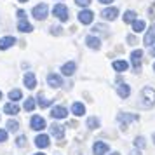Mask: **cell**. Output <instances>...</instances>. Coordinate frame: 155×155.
Segmentation results:
<instances>
[{
    "label": "cell",
    "mask_w": 155,
    "mask_h": 155,
    "mask_svg": "<svg viewBox=\"0 0 155 155\" xmlns=\"http://www.w3.org/2000/svg\"><path fill=\"white\" fill-rule=\"evenodd\" d=\"M19 2H21V4H25V2H28V0H19Z\"/></svg>",
    "instance_id": "41"
},
{
    "label": "cell",
    "mask_w": 155,
    "mask_h": 155,
    "mask_svg": "<svg viewBox=\"0 0 155 155\" xmlns=\"http://www.w3.org/2000/svg\"><path fill=\"white\" fill-rule=\"evenodd\" d=\"M112 66H113L117 71H126L127 68H129V63H127V61H113Z\"/></svg>",
    "instance_id": "23"
},
{
    "label": "cell",
    "mask_w": 155,
    "mask_h": 155,
    "mask_svg": "<svg viewBox=\"0 0 155 155\" xmlns=\"http://www.w3.org/2000/svg\"><path fill=\"white\" fill-rule=\"evenodd\" d=\"M52 14L56 16L61 23L68 21V9H66V5H64V4H56V5H54V9H52Z\"/></svg>",
    "instance_id": "2"
},
{
    "label": "cell",
    "mask_w": 155,
    "mask_h": 155,
    "mask_svg": "<svg viewBox=\"0 0 155 155\" xmlns=\"http://www.w3.org/2000/svg\"><path fill=\"white\" fill-rule=\"evenodd\" d=\"M85 44H87V47H91V49H94V51H98L99 49V45H101V40H99L98 37H87L85 38Z\"/></svg>",
    "instance_id": "17"
},
{
    "label": "cell",
    "mask_w": 155,
    "mask_h": 155,
    "mask_svg": "<svg viewBox=\"0 0 155 155\" xmlns=\"http://www.w3.org/2000/svg\"><path fill=\"white\" fill-rule=\"evenodd\" d=\"M35 106H37V103H35V99L33 98H28L26 101H25V110H26V112H33Z\"/></svg>",
    "instance_id": "27"
},
{
    "label": "cell",
    "mask_w": 155,
    "mask_h": 155,
    "mask_svg": "<svg viewBox=\"0 0 155 155\" xmlns=\"http://www.w3.org/2000/svg\"><path fill=\"white\" fill-rule=\"evenodd\" d=\"M152 54H153V56H155V49H153V51H152Z\"/></svg>",
    "instance_id": "42"
},
{
    "label": "cell",
    "mask_w": 155,
    "mask_h": 155,
    "mask_svg": "<svg viewBox=\"0 0 155 155\" xmlns=\"http://www.w3.org/2000/svg\"><path fill=\"white\" fill-rule=\"evenodd\" d=\"M141 61H143V51L141 49L133 51V52H131V63H133L134 70H140L141 68Z\"/></svg>",
    "instance_id": "5"
},
{
    "label": "cell",
    "mask_w": 155,
    "mask_h": 155,
    "mask_svg": "<svg viewBox=\"0 0 155 155\" xmlns=\"http://www.w3.org/2000/svg\"><path fill=\"white\" fill-rule=\"evenodd\" d=\"M153 141H155V134H153Z\"/></svg>",
    "instance_id": "44"
},
{
    "label": "cell",
    "mask_w": 155,
    "mask_h": 155,
    "mask_svg": "<svg viewBox=\"0 0 155 155\" xmlns=\"http://www.w3.org/2000/svg\"><path fill=\"white\" fill-rule=\"evenodd\" d=\"M25 85L28 87V89H33L37 85V78H35V75L31 73V71H28L26 75H25Z\"/></svg>",
    "instance_id": "19"
},
{
    "label": "cell",
    "mask_w": 155,
    "mask_h": 155,
    "mask_svg": "<svg viewBox=\"0 0 155 155\" xmlns=\"http://www.w3.org/2000/svg\"><path fill=\"white\" fill-rule=\"evenodd\" d=\"M153 70H155V64H153Z\"/></svg>",
    "instance_id": "46"
},
{
    "label": "cell",
    "mask_w": 155,
    "mask_h": 155,
    "mask_svg": "<svg viewBox=\"0 0 155 155\" xmlns=\"http://www.w3.org/2000/svg\"><path fill=\"white\" fill-rule=\"evenodd\" d=\"M4 141H7V131L0 129V143H4Z\"/></svg>",
    "instance_id": "34"
},
{
    "label": "cell",
    "mask_w": 155,
    "mask_h": 155,
    "mask_svg": "<svg viewBox=\"0 0 155 155\" xmlns=\"http://www.w3.org/2000/svg\"><path fill=\"white\" fill-rule=\"evenodd\" d=\"M129 155H141V150L134 148V150H131V153H129Z\"/></svg>",
    "instance_id": "37"
},
{
    "label": "cell",
    "mask_w": 155,
    "mask_h": 155,
    "mask_svg": "<svg viewBox=\"0 0 155 155\" xmlns=\"http://www.w3.org/2000/svg\"><path fill=\"white\" fill-rule=\"evenodd\" d=\"M133 120H138V115H131V113H119L117 115V122L120 124V129L122 131H126L127 124L133 122Z\"/></svg>",
    "instance_id": "4"
},
{
    "label": "cell",
    "mask_w": 155,
    "mask_h": 155,
    "mask_svg": "<svg viewBox=\"0 0 155 155\" xmlns=\"http://www.w3.org/2000/svg\"><path fill=\"white\" fill-rule=\"evenodd\" d=\"M87 127H89V129H98L99 120L96 119V117H89V119H87Z\"/></svg>",
    "instance_id": "29"
},
{
    "label": "cell",
    "mask_w": 155,
    "mask_h": 155,
    "mask_svg": "<svg viewBox=\"0 0 155 155\" xmlns=\"http://www.w3.org/2000/svg\"><path fill=\"white\" fill-rule=\"evenodd\" d=\"M51 117L52 119H66L68 117V110L64 106H54L51 110Z\"/></svg>",
    "instance_id": "8"
},
{
    "label": "cell",
    "mask_w": 155,
    "mask_h": 155,
    "mask_svg": "<svg viewBox=\"0 0 155 155\" xmlns=\"http://www.w3.org/2000/svg\"><path fill=\"white\" fill-rule=\"evenodd\" d=\"M75 4L80 5V7H87V5L91 4V0H75Z\"/></svg>",
    "instance_id": "33"
},
{
    "label": "cell",
    "mask_w": 155,
    "mask_h": 155,
    "mask_svg": "<svg viewBox=\"0 0 155 155\" xmlns=\"http://www.w3.org/2000/svg\"><path fill=\"white\" fill-rule=\"evenodd\" d=\"M75 70H77V64L73 63V61H68V63H64L63 66H61V73L66 75V77H71V75L75 73Z\"/></svg>",
    "instance_id": "11"
},
{
    "label": "cell",
    "mask_w": 155,
    "mask_h": 155,
    "mask_svg": "<svg viewBox=\"0 0 155 155\" xmlns=\"http://www.w3.org/2000/svg\"><path fill=\"white\" fill-rule=\"evenodd\" d=\"M18 18L19 19H26V12L25 11H18Z\"/></svg>",
    "instance_id": "36"
},
{
    "label": "cell",
    "mask_w": 155,
    "mask_h": 155,
    "mask_svg": "<svg viewBox=\"0 0 155 155\" xmlns=\"http://www.w3.org/2000/svg\"><path fill=\"white\" fill-rule=\"evenodd\" d=\"M92 153L94 155H106L108 153V145L103 141H96L94 147H92Z\"/></svg>",
    "instance_id": "9"
},
{
    "label": "cell",
    "mask_w": 155,
    "mask_h": 155,
    "mask_svg": "<svg viewBox=\"0 0 155 155\" xmlns=\"http://www.w3.org/2000/svg\"><path fill=\"white\" fill-rule=\"evenodd\" d=\"M0 98H2V92H0Z\"/></svg>",
    "instance_id": "45"
},
{
    "label": "cell",
    "mask_w": 155,
    "mask_h": 155,
    "mask_svg": "<svg viewBox=\"0 0 155 155\" xmlns=\"http://www.w3.org/2000/svg\"><path fill=\"white\" fill-rule=\"evenodd\" d=\"M7 129H9V131H12V133H16V131L19 129V124H18L16 120H9V122H7Z\"/></svg>",
    "instance_id": "31"
},
{
    "label": "cell",
    "mask_w": 155,
    "mask_h": 155,
    "mask_svg": "<svg viewBox=\"0 0 155 155\" xmlns=\"http://www.w3.org/2000/svg\"><path fill=\"white\" fill-rule=\"evenodd\" d=\"M133 30L136 31V33L143 31V30H145V21H141V19H136V21H133Z\"/></svg>",
    "instance_id": "26"
},
{
    "label": "cell",
    "mask_w": 155,
    "mask_h": 155,
    "mask_svg": "<svg viewBox=\"0 0 155 155\" xmlns=\"http://www.w3.org/2000/svg\"><path fill=\"white\" fill-rule=\"evenodd\" d=\"M35 145L38 148H47L49 147V136L47 134H38L35 138Z\"/></svg>",
    "instance_id": "16"
},
{
    "label": "cell",
    "mask_w": 155,
    "mask_h": 155,
    "mask_svg": "<svg viewBox=\"0 0 155 155\" xmlns=\"http://www.w3.org/2000/svg\"><path fill=\"white\" fill-rule=\"evenodd\" d=\"M134 147L138 148V150H143V148H145V138L138 136V138L134 140Z\"/></svg>",
    "instance_id": "30"
},
{
    "label": "cell",
    "mask_w": 155,
    "mask_h": 155,
    "mask_svg": "<svg viewBox=\"0 0 155 155\" xmlns=\"http://www.w3.org/2000/svg\"><path fill=\"white\" fill-rule=\"evenodd\" d=\"M92 19H94V14H92V11H89V9H84V11L78 12V21L82 23V25H91Z\"/></svg>",
    "instance_id": "7"
},
{
    "label": "cell",
    "mask_w": 155,
    "mask_h": 155,
    "mask_svg": "<svg viewBox=\"0 0 155 155\" xmlns=\"http://www.w3.org/2000/svg\"><path fill=\"white\" fill-rule=\"evenodd\" d=\"M14 44H16L14 37H4V38H0V51L9 49V47H12Z\"/></svg>",
    "instance_id": "14"
},
{
    "label": "cell",
    "mask_w": 155,
    "mask_h": 155,
    "mask_svg": "<svg viewBox=\"0 0 155 155\" xmlns=\"http://www.w3.org/2000/svg\"><path fill=\"white\" fill-rule=\"evenodd\" d=\"M47 84L56 89V87H61V85H63V80H61V77L56 75V73H49V75H47Z\"/></svg>",
    "instance_id": "12"
},
{
    "label": "cell",
    "mask_w": 155,
    "mask_h": 155,
    "mask_svg": "<svg viewBox=\"0 0 155 155\" xmlns=\"http://www.w3.org/2000/svg\"><path fill=\"white\" fill-rule=\"evenodd\" d=\"M30 126H31V129H35V131H42V129H45V120L40 117V115H33L31 117V120H30Z\"/></svg>",
    "instance_id": "6"
},
{
    "label": "cell",
    "mask_w": 155,
    "mask_h": 155,
    "mask_svg": "<svg viewBox=\"0 0 155 155\" xmlns=\"http://www.w3.org/2000/svg\"><path fill=\"white\" fill-rule=\"evenodd\" d=\"M110 155H120L119 152H113V153H110Z\"/></svg>",
    "instance_id": "40"
},
{
    "label": "cell",
    "mask_w": 155,
    "mask_h": 155,
    "mask_svg": "<svg viewBox=\"0 0 155 155\" xmlns=\"http://www.w3.org/2000/svg\"><path fill=\"white\" fill-rule=\"evenodd\" d=\"M23 98V92L19 91V89H12V91L9 92V99L12 101V103H16L18 99H21Z\"/></svg>",
    "instance_id": "24"
},
{
    "label": "cell",
    "mask_w": 155,
    "mask_h": 155,
    "mask_svg": "<svg viewBox=\"0 0 155 155\" xmlns=\"http://www.w3.org/2000/svg\"><path fill=\"white\" fill-rule=\"evenodd\" d=\"M136 21V12L134 11H126V14H124V23H133Z\"/></svg>",
    "instance_id": "28"
},
{
    "label": "cell",
    "mask_w": 155,
    "mask_h": 155,
    "mask_svg": "<svg viewBox=\"0 0 155 155\" xmlns=\"http://www.w3.org/2000/svg\"><path fill=\"white\" fill-rule=\"evenodd\" d=\"M51 103H52V99H47L44 94H38V106L40 108H47Z\"/></svg>",
    "instance_id": "25"
},
{
    "label": "cell",
    "mask_w": 155,
    "mask_h": 155,
    "mask_svg": "<svg viewBox=\"0 0 155 155\" xmlns=\"http://www.w3.org/2000/svg\"><path fill=\"white\" fill-rule=\"evenodd\" d=\"M117 94H119L122 99H126L129 94H131V85L127 84H119L117 85Z\"/></svg>",
    "instance_id": "15"
},
{
    "label": "cell",
    "mask_w": 155,
    "mask_h": 155,
    "mask_svg": "<svg viewBox=\"0 0 155 155\" xmlns=\"http://www.w3.org/2000/svg\"><path fill=\"white\" fill-rule=\"evenodd\" d=\"M31 14H33V18L38 19V21L45 19L47 14H49V7H47V4H38V5H35L33 11H31Z\"/></svg>",
    "instance_id": "3"
},
{
    "label": "cell",
    "mask_w": 155,
    "mask_h": 155,
    "mask_svg": "<svg viewBox=\"0 0 155 155\" xmlns=\"http://www.w3.org/2000/svg\"><path fill=\"white\" fill-rule=\"evenodd\" d=\"M51 133H52V136H56L58 140H61L64 136V127L59 126V124H52L51 126Z\"/></svg>",
    "instance_id": "18"
},
{
    "label": "cell",
    "mask_w": 155,
    "mask_h": 155,
    "mask_svg": "<svg viewBox=\"0 0 155 155\" xmlns=\"http://www.w3.org/2000/svg\"><path fill=\"white\" fill-rule=\"evenodd\" d=\"M4 112L7 113V115H16V113H19V106L16 105V103H7V105L4 106Z\"/></svg>",
    "instance_id": "22"
},
{
    "label": "cell",
    "mask_w": 155,
    "mask_h": 155,
    "mask_svg": "<svg viewBox=\"0 0 155 155\" xmlns=\"http://www.w3.org/2000/svg\"><path fill=\"white\" fill-rule=\"evenodd\" d=\"M18 30L23 31V33H30V31L33 30V26H31L26 19H19V21H18Z\"/></svg>",
    "instance_id": "20"
},
{
    "label": "cell",
    "mask_w": 155,
    "mask_h": 155,
    "mask_svg": "<svg viewBox=\"0 0 155 155\" xmlns=\"http://www.w3.org/2000/svg\"><path fill=\"white\" fill-rule=\"evenodd\" d=\"M99 2H101V4H106V5H108V4H112L113 0H99Z\"/></svg>",
    "instance_id": "39"
},
{
    "label": "cell",
    "mask_w": 155,
    "mask_h": 155,
    "mask_svg": "<svg viewBox=\"0 0 155 155\" xmlns=\"http://www.w3.org/2000/svg\"><path fill=\"white\" fill-rule=\"evenodd\" d=\"M16 145L18 147H26V136H18V140H16Z\"/></svg>",
    "instance_id": "32"
},
{
    "label": "cell",
    "mask_w": 155,
    "mask_h": 155,
    "mask_svg": "<svg viewBox=\"0 0 155 155\" xmlns=\"http://www.w3.org/2000/svg\"><path fill=\"white\" fill-rule=\"evenodd\" d=\"M141 105L145 108H152L155 105V91L152 87H145L141 91Z\"/></svg>",
    "instance_id": "1"
},
{
    "label": "cell",
    "mask_w": 155,
    "mask_h": 155,
    "mask_svg": "<svg viewBox=\"0 0 155 155\" xmlns=\"http://www.w3.org/2000/svg\"><path fill=\"white\" fill-rule=\"evenodd\" d=\"M71 112H73V115H77V117H82L85 113V106L82 103H73L71 105Z\"/></svg>",
    "instance_id": "21"
},
{
    "label": "cell",
    "mask_w": 155,
    "mask_h": 155,
    "mask_svg": "<svg viewBox=\"0 0 155 155\" xmlns=\"http://www.w3.org/2000/svg\"><path fill=\"white\" fill-rule=\"evenodd\" d=\"M103 19H106V21H113L117 16H119V9L117 7H108V9H105L103 11Z\"/></svg>",
    "instance_id": "10"
},
{
    "label": "cell",
    "mask_w": 155,
    "mask_h": 155,
    "mask_svg": "<svg viewBox=\"0 0 155 155\" xmlns=\"http://www.w3.org/2000/svg\"><path fill=\"white\" fill-rule=\"evenodd\" d=\"M35 155H44V153H35Z\"/></svg>",
    "instance_id": "43"
},
{
    "label": "cell",
    "mask_w": 155,
    "mask_h": 155,
    "mask_svg": "<svg viewBox=\"0 0 155 155\" xmlns=\"http://www.w3.org/2000/svg\"><path fill=\"white\" fill-rule=\"evenodd\" d=\"M59 26H52V33H54V35H59Z\"/></svg>",
    "instance_id": "38"
},
{
    "label": "cell",
    "mask_w": 155,
    "mask_h": 155,
    "mask_svg": "<svg viewBox=\"0 0 155 155\" xmlns=\"http://www.w3.org/2000/svg\"><path fill=\"white\" fill-rule=\"evenodd\" d=\"M148 16H150L152 19H155V2L152 4V7H150V11H148Z\"/></svg>",
    "instance_id": "35"
},
{
    "label": "cell",
    "mask_w": 155,
    "mask_h": 155,
    "mask_svg": "<svg viewBox=\"0 0 155 155\" xmlns=\"http://www.w3.org/2000/svg\"><path fill=\"white\" fill-rule=\"evenodd\" d=\"M143 42H145V45H148V47L155 44V25L150 26V30L147 31V35H145V40H143Z\"/></svg>",
    "instance_id": "13"
}]
</instances>
